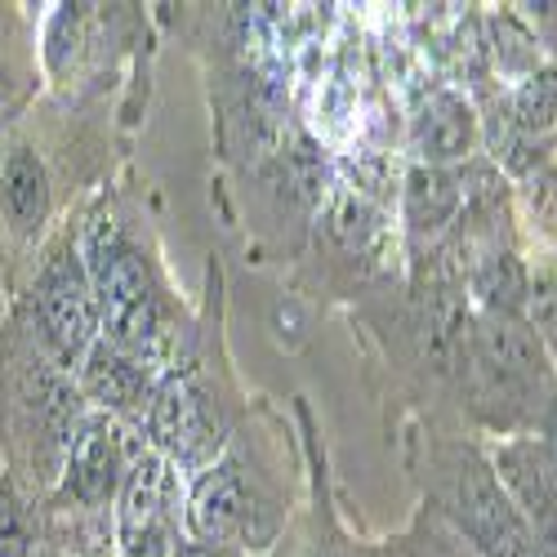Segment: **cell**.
<instances>
[{"label":"cell","instance_id":"6da1fadb","mask_svg":"<svg viewBox=\"0 0 557 557\" xmlns=\"http://www.w3.org/2000/svg\"><path fill=\"white\" fill-rule=\"evenodd\" d=\"M85 268H89V286H95V299H99L103 339L152 361L161 344V295H157V282L144 255L116 227H95Z\"/></svg>","mask_w":557,"mask_h":557},{"label":"cell","instance_id":"7a4b0ae2","mask_svg":"<svg viewBox=\"0 0 557 557\" xmlns=\"http://www.w3.org/2000/svg\"><path fill=\"white\" fill-rule=\"evenodd\" d=\"M36 321L45 344H50V352L63 366H81L85 352L103 335L89 268L72 246H59L36 276Z\"/></svg>","mask_w":557,"mask_h":557},{"label":"cell","instance_id":"3957f363","mask_svg":"<svg viewBox=\"0 0 557 557\" xmlns=\"http://www.w3.org/2000/svg\"><path fill=\"white\" fill-rule=\"evenodd\" d=\"M450 513L459 531L473 540L478 557H540L527 518L486 463H469V473H459Z\"/></svg>","mask_w":557,"mask_h":557},{"label":"cell","instance_id":"277c9868","mask_svg":"<svg viewBox=\"0 0 557 557\" xmlns=\"http://www.w3.org/2000/svg\"><path fill=\"white\" fill-rule=\"evenodd\" d=\"M125 482V455L121 433L108 414H89L76 424V437L67 442V473H63V499L81 508H103L121 495Z\"/></svg>","mask_w":557,"mask_h":557},{"label":"cell","instance_id":"5b68a950","mask_svg":"<svg viewBox=\"0 0 557 557\" xmlns=\"http://www.w3.org/2000/svg\"><path fill=\"white\" fill-rule=\"evenodd\" d=\"M255 513H259L255 495H250L246 478L237 473V463H214V469H206V478L193 486V499H188V527L210 548L259 540Z\"/></svg>","mask_w":557,"mask_h":557},{"label":"cell","instance_id":"8992f818","mask_svg":"<svg viewBox=\"0 0 557 557\" xmlns=\"http://www.w3.org/2000/svg\"><path fill=\"white\" fill-rule=\"evenodd\" d=\"M478 361L482 370L499 384V388H531L544 380V344L540 335L527 326L522 317H499V312H482L478 317Z\"/></svg>","mask_w":557,"mask_h":557},{"label":"cell","instance_id":"52a82bcc","mask_svg":"<svg viewBox=\"0 0 557 557\" xmlns=\"http://www.w3.org/2000/svg\"><path fill=\"white\" fill-rule=\"evenodd\" d=\"M148 429H152V442L157 450L183 459V463H197L210 446V414H206V401L201 393L183 380V375H165L157 388H152V401H148Z\"/></svg>","mask_w":557,"mask_h":557},{"label":"cell","instance_id":"ba28073f","mask_svg":"<svg viewBox=\"0 0 557 557\" xmlns=\"http://www.w3.org/2000/svg\"><path fill=\"white\" fill-rule=\"evenodd\" d=\"M152 361H144L138 352L112 344V339H95V348L81 361V388L95 397L103 410H134L144 406L148 388H152Z\"/></svg>","mask_w":557,"mask_h":557},{"label":"cell","instance_id":"9c48e42d","mask_svg":"<svg viewBox=\"0 0 557 557\" xmlns=\"http://www.w3.org/2000/svg\"><path fill=\"white\" fill-rule=\"evenodd\" d=\"M410 144H414V152H420V165H442L446 170L450 161H463L473 152L478 116L459 95H433L420 108V116H414Z\"/></svg>","mask_w":557,"mask_h":557},{"label":"cell","instance_id":"30bf717a","mask_svg":"<svg viewBox=\"0 0 557 557\" xmlns=\"http://www.w3.org/2000/svg\"><path fill=\"white\" fill-rule=\"evenodd\" d=\"M0 214L14 237H36L50 219V174L32 148H14L0 170Z\"/></svg>","mask_w":557,"mask_h":557},{"label":"cell","instance_id":"8fae6325","mask_svg":"<svg viewBox=\"0 0 557 557\" xmlns=\"http://www.w3.org/2000/svg\"><path fill=\"white\" fill-rule=\"evenodd\" d=\"M161 504H165V459L148 450L129 463L121 482V540L129 544L148 531H161L165 527Z\"/></svg>","mask_w":557,"mask_h":557},{"label":"cell","instance_id":"7c38bea8","mask_svg":"<svg viewBox=\"0 0 557 557\" xmlns=\"http://www.w3.org/2000/svg\"><path fill=\"white\" fill-rule=\"evenodd\" d=\"M463 206V188H459V178L442 165H414L410 178H406V219L410 227L420 232H442Z\"/></svg>","mask_w":557,"mask_h":557},{"label":"cell","instance_id":"4fadbf2b","mask_svg":"<svg viewBox=\"0 0 557 557\" xmlns=\"http://www.w3.org/2000/svg\"><path fill=\"white\" fill-rule=\"evenodd\" d=\"M473 295L482 299L486 312L518 317L527 308V299H531V282H527V268L518 263V255L491 250L473 272Z\"/></svg>","mask_w":557,"mask_h":557},{"label":"cell","instance_id":"5bb4252c","mask_svg":"<svg viewBox=\"0 0 557 557\" xmlns=\"http://www.w3.org/2000/svg\"><path fill=\"white\" fill-rule=\"evenodd\" d=\"M0 557H32V513L14 482H0Z\"/></svg>","mask_w":557,"mask_h":557},{"label":"cell","instance_id":"9a60e30c","mask_svg":"<svg viewBox=\"0 0 557 557\" xmlns=\"http://www.w3.org/2000/svg\"><path fill=\"white\" fill-rule=\"evenodd\" d=\"M518 116L527 125H548L557 116V76L544 72V76H531V85L518 95Z\"/></svg>","mask_w":557,"mask_h":557},{"label":"cell","instance_id":"2e32d148","mask_svg":"<svg viewBox=\"0 0 557 557\" xmlns=\"http://www.w3.org/2000/svg\"><path fill=\"white\" fill-rule=\"evenodd\" d=\"M121 557H170V535H165V527H161V531H148V535H138V540H129Z\"/></svg>","mask_w":557,"mask_h":557},{"label":"cell","instance_id":"e0dca14e","mask_svg":"<svg viewBox=\"0 0 557 557\" xmlns=\"http://www.w3.org/2000/svg\"><path fill=\"white\" fill-rule=\"evenodd\" d=\"M544 455H548V463L557 469V393H553V401L544 410Z\"/></svg>","mask_w":557,"mask_h":557},{"label":"cell","instance_id":"ac0fdd59","mask_svg":"<svg viewBox=\"0 0 557 557\" xmlns=\"http://www.w3.org/2000/svg\"><path fill=\"white\" fill-rule=\"evenodd\" d=\"M170 557H223V553L210 544H178V548H170Z\"/></svg>","mask_w":557,"mask_h":557},{"label":"cell","instance_id":"d6986e66","mask_svg":"<svg viewBox=\"0 0 557 557\" xmlns=\"http://www.w3.org/2000/svg\"><path fill=\"white\" fill-rule=\"evenodd\" d=\"M0 85H5V72H0Z\"/></svg>","mask_w":557,"mask_h":557}]
</instances>
